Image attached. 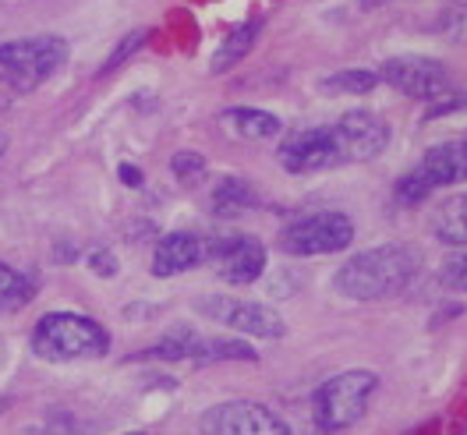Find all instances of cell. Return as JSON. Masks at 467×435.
I'll return each mask as SVG.
<instances>
[{
  "label": "cell",
  "mask_w": 467,
  "mask_h": 435,
  "mask_svg": "<svg viewBox=\"0 0 467 435\" xmlns=\"http://www.w3.org/2000/svg\"><path fill=\"white\" fill-rule=\"evenodd\" d=\"M124 435H149V432H124Z\"/></svg>",
  "instance_id": "30"
},
{
  "label": "cell",
  "mask_w": 467,
  "mask_h": 435,
  "mask_svg": "<svg viewBox=\"0 0 467 435\" xmlns=\"http://www.w3.org/2000/svg\"><path fill=\"white\" fill-rule=\"evenodd\" d=\"M432 192H436V188L418 174V171H410V174H404L400 181H397V199H400V202H408V205H418L421 199H429Z\"/></svg>",
  "instance_id": "24"
},
{
  "label": "cell",
  "mask_w": 467,
  "mask_h": 435,
  "mask_svg": "<svg viewBox=\"0 0 467 435\" xmlns=\"http://www.w3.org/2000/svg\"><path fill=\"white\" fill-rule=\"evenodd\" d=\"M88 269H92L96 276H107V280H110V276H117V255L114 252H92V255H88Z\"/></svg>",
  "instance_id": "26"
},
{
  "label": "cell",
  "mask_w": 467,
  "mask_h": 435,
  "mask_svg": "<svg viewBox=\"0 0 467 435\" xmlns=\"http://www.w3.org/2000/svg\"><path fill=\"white\" fill-rule=\"evenodd\" d=\"M421 269V252L410 244H379L354 255L333 273V290L348 301H382L404 294Z\"/></svg>",
  "instance_id": "1"
},
{
  "label": "cell",
  "mask_w": 467,
  "mask_h": 435,
  "mask_svg": "<svg viewBox=\"0 0 467 435\" xmlns=\"http://www.w3.org/2000/svg\"><path fill=\"white\" fill-rule=\"evenodd\" d=\"M146 39H149V32L146 29H139V32H128L120 43L114 47V54L103 60V67H99V75H114L117 67L124 64V60H131L142 47H146Z\"/></svg>",
  "instance_id": "21"
},
{
  "label": "cell",
  "mask_w": 467,
  "mask_h": 435,
  "mask_svg": "<svg viewBox=\"0 0 467 435\" xmlns=\"http://www.w3.org/2000/svg\"><path fill=\"white\" fill-rule=\"evenodd\" d=\"M202 435H291V425L255 400H227L209 407L199 421Z\"/></svg>",
  "instance_id": "6"
},
{
  "label": "cell",
  "mask_w": 467,
  "mask_h": 435,
  "mask_svg": "<svg viewBox=\"0 0 467 435\" xmlns=\"http://www.w3.org/2000/svg\"><path fill=\"white\" fill-rule=\"evenodd\" d=\"M205 259V241L199 233L174 231L163 233L156 241V252H152V276H181L188 269H195Z\"/></svg>",
  "instance_id": "12"
},
{
  "label": "cell",
  "mask_w": 467,
  "mask_h": 435,
  "mask_svg": "<svg viewBox=\"0 0 467 435\" xmlns=\"http://www.w3.org/2000/svg\"><path fill=\"white\" fill-rule=\"evenodd\" d=\"M376 389H379V376L365 372V368H350V372L326 378L316 389V400H312V414H316L319 432L337 435L350 429L368 410Z\"/></svg>",
  "instance_id": "3"
},
{
  "label": "cell",
  "mask_w": 467,
  "mask_h": 435,
  "mask_svg": "<svg viewBox=\"0 0 467 435\" xmlns=\"http://www.w3.org/2000/svg\"><path fill=\"white\" fill-rule=\"evenodd\" d=\"M436 29L442 32L446 39H453V43H467V4L446 7V11L439 15Z\"/></svg>",
  "instance_id": "23"
},
{
  "label": "cell",
  "mask_w": 467,
  "mask_h": 435,
  "mask_svg": "<svg viewBox=\"0 0 467 435\" xmlns=\"http://www.w3.org/2000/svg\"><path fill=\"white\" fill-rule=\"evenodd\" d=\"M354 241V223L337 209H322L297 216L294 223L280 233V252H287L294 259H312V255H333L344 252Z\"/></svg>",
  "instance_id": "5"
},
{
  "label": "cell",
  "mask_w": 467,
  "mask_h": 435,
  "mask_svg": "<svg viewBox=\"0 0 467 435\" xmlns=\"http://www.w3.org/2000/svg\"><path fill=\"white\" fill-rule=\"evenodd\" d=\"M205 259H213L216 273L227 284L248 287L265 273V244L252 233H231V237H220L216 244H209Z\"/></svg>",
  "instance_id": "10"
},
{
  "label": "cell",
  "mask_w": 467,
  "mask_h": 435,
  "mask_svg": "<svg viewBox=\"0 0 467 435\" xmlns=\"http://www.w3.org/2000/svg\"><path fill=\"white\" fill-rule=\"evenodd\" d=\"M344 163H368L389 145V124L372 110H350L333 124Z\"/></svg>",
  "instance_id": "11"
},
{
  "label": "cell",
  "mask_w": 467,
  "mask_h": 435,
  "mask_svg": "<svg viewBox=\"0 0 467 435\" xmlns=\"http://www.w3.org/2000/svg\"><path fill=\"white\" fill-rule=\"evenodd\" d=\"M259 354L241 344V340H209L205 347V361H255Z\"/></svg>",
  "instance_id": "22"
},
{
  "label": "cell",
  "mask_w": 467,
  "mask_h": 435,
  "mask_svg": "<svg viewBox=\"0 0 467 435\" xmlns=\"http://www.w3.org/2000/svg\"><path fill=\"white\" fill-rule=\"evenodd\" d=\"M29 301H32V280L22 276L15 265L0 262V308L4 312H15V308H22Z\"/></svg>",
  "instance_id": "19"
},
{
  "label": "cell",
  "mask_w": 467,
  "mask_h": 435,
  "mask_svg": "<svg viewBox=\"0 0 467 435\" xmlns=\"http://www.w3.org/2000/svg\"><path fill=\"white\" fill-rule=\"evenodd\" d=\"M379 4H386V0H361V7H379Z\"/></svg>",
  "instance_id": "28"
},
{
  "label": "cell",
  "mask_w": 467,
  "mask_h": 435,
  "mask_svg": "<svg viewBox=\"0 0 467 435\" xmlns=\"http://www.w3.org/2000/svg\"><path fill=\"white\" fill-rule=\"evenodd\" d=\"M29 344L43 361H88L110 350V333L78 312H50L36 322Z\"/></svg>",
  "instance_id": "2"
},
{
  "label": "cell",
  "mask_w": 467,
  "mask_h": 435,
  "mask_svg": "<svg viewBox=\"0 0 467 435\" xmlns=\"http://www.w3.org/2000/svg\"><path fill=\"white\" fill-rule=\"evenodd\" d=\"M7 404H11V400H7V397H0V414H4V410H7Z\"/></svg>",
  "instance_id": "29"
},
{
  "label": "cell",
  "mask_w": 467,
  "mask_h": 435,
  "mask_svg": "<svg viewBox=\"0 0 467 435\" xmlns=\"http://www.w3.org/2000/svg\"><path fill=\"white\" fill-rule=\"evenodd\" d=\"M379 78L397 92H404L410 99H425V103H436L439 96L450 92V71L439 60L418 57V54L389 57L379 67Z\"/></svg>",
  "instance_id": "8"
},
{
  "label": "cell",
  "mask_w": 467,
  "mask_h": 435,
  "mask_svg": "<svg viewBox=\"0 0 467 435\" xmlns=\"http://www.w3.org/2000/svg\"><path fill=\"white\" fill-rule=\"evenodd\" d=\"M432 231L442 244H453V248H467V192L464 195H453L436 209L432 216Z\"/></svg>",
  "instance_id": "16"
},
{
  "label": "cell",
  "mask_w": 467,
  "mask_h": 435,
  "mask_svg": "<svg viewBox=\"0 0 467 435\" xmlns=\"http://www.w3.org/2000/svg\"><path fill=\"white\" fill-rule=\"evenodd\" d=\"M213 212L216 216H237V212H244V209H252V205L259 202V195H255V188L248 184V181H241V177H223L216 188H213Z\"/></svg>",
  "instance_id": "17"
},
{
  "label": "cell",
  "mask_w": 467,
  "mask_h": 435,
  "mask_svg": "<svg viewBox=\"0 0 467 435\" xmlns=\"http://www.w3.org/2000/svg\"><path fill=\"white\" fill-rule=\"evenodd\" d=\"M259 32H263V22H259V18L241 22L237 29L227 32V39L220 43V50L213 54V75H223V71H231L234 64H241V60L248 57L252 47H255V39H259Z\"/></svg>",
  "instance_id": "15"
},
{
  "label": "cell",
  "mask_w": 467,
  "mask_h": 435,
  "mask_svg": "<svg viewBox=\"0 0 467 435\" xmlns=\"http://www.w3.org/2000/svg\"><path fill=\"white\" fill-rule=\"evenodd\" d=\"M205 319L220 322L234 333H248V337H259V340H280L287 333L284 319L265 308L259 301H237V297H220V294H209L195 305Z\"/></svg>",
  "instance_id": "7"
},
{
  "label": "cell",
  "mask_w": 467,
  "mask_h": 435,
  "mask_svg": "<svg viewBox=\"0 0 467 435\" xmlns=\"http://www.w3.org/2000/svg\"><path fill=\"white\" fill-rule=\"evenodd\" d=\"M442 280H446L450 287L467 290V255H457V259L446 262V269H442Z\"/></svg>",
  "instance_id": "25"
},
{
  "label": "cell",
  "mask_w": 467,
  "mask_h": 435,
  "mask_svg": "<svg viewBox=\"0 0 467 435\" xmlns=\"http://www.w3.org/2000/svg\"><path fill=\"white\" fill-rule=\"evenodd\" d=\"M120 184H128V188H139L142 184V171L139 167H131V163H120Z\"/></svg>",
  "instance_id": "27"
},
{
  "label": "cell",
  "mask_w": 467,
  "mask_h": 435,
  "mask_svg": "<svg viewBox=\"0 0 467 435\" xmlns=\"http://www.w3.org/2000/svg\"><path fill=\"white\" fill-rule=\"evenodd\" d=\"M276 156H280L284 171H291V174H316V171H329V167H340L344 163L337 135H333V124L291 131Z\"/></svg>",
  "instance_id": "9"
},
{
  "label": "cell",
  "mask_w": 467,
  "mask_h": 435,
  "mask_svg": "<svg viewBox=\"0 0 467 435\" xmlns=\"http://www.w3.org/2000/svg\"><path fill=\"white\" fill-rule=\"evenodd\" d=\"M171 171L181 184H202L205 174H209V163H205L202 152H192V149H181L171 160Z\"/></svg>",
  "instance_id": "20"
},
{
  "label": "cell",
  "mask_w": 467,
  "mask_h": 435,
  "mask_svg": "<svg viewBox=\"0 0 467 435\" xmlns=\"http://www.w3.org/2000/svg\"><path fill=\"white\" fill-rule=\"evenodd\" d=\"M67 60V43L60 36H32L0 43V82L18 92H32L54 78Z\"/></svg>",
  "instance_id": "4"
},
{
  "label": "cell",
  "mask_w": 467,
  "mask_h": 435,
  "mask_svg": "<svg viewBox=\"0 0 467 435\" xmlns=\"http://www.w3.org/2000/svg\"><path fill=\"white\" fill-rule=\"evenodd\" d=\"M223 124L231 128L237 139H248V142L273 139L284 128L280 117L269 114V110H259V107H231V110H223Z\"/></svg>",
  "instance_id": "14"
},
{
  "label": "cell",
  "mask_w": 467,
  "mask_h": 435,
  "mask_svg": "<svg viewBox=\"0 0 467 435\" xmlns=\"http://www.w3.org/2000/svg\"><path fill=\"white\" fill-rule=\"evenodd\" d=\"M379 71L372 67H348V71H337L329 78H322V92H344V96H361V92H372L379 86Z\"/></svg>",
  "instance_id": "18"
},
{
  "label": "cell",
  "mask_w": 467,
  "mask_h": 435,
  "mask_svg": "<svg viewBox=\"0 0 467 435\" xmlns=\"http://www.w3.org/2000/svg\"><path fill=\"white\" fill-rule=\"evenodd\" d=\"M414 171L425 177L432 188H446V184L467 181V139L429 149L425 160H421Z\"/></svg>",
  "instance_id": "13"
}]
</instances>
